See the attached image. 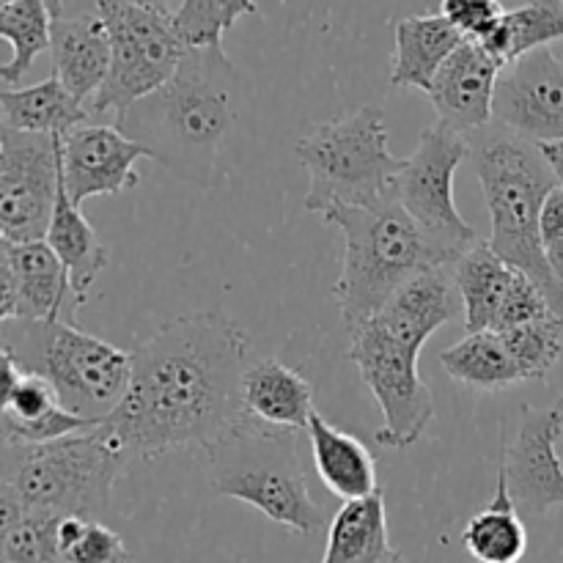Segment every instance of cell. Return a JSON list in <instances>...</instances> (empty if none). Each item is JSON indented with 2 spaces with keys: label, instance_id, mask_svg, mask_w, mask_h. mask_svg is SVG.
<instances>
[{
  "label": "cell",
  "instance_id": "obj_38",
  "mask_svg": "<svg viewBox=\"0 0 563 563\" xmlns=\"http://www.w3.org/2000/svg\"><path fill=\"white\" fill-rule=\"evenodd\" d=\"M223 5V14H225V25H234L242 14H258V5L256 0H220Z\"/></svg>",
  "mask_w": 563,
  "mask_h": 563
},
{
  "label": "cell",
  "instance_id": "obj_4",
  "mask_svg": "<svg viewBox=\"0 0 563 563\" xmlns=\"http://www.w3.org/2000/svg\"><path fill=\"white\" fill-rule=\"evenodd\" d=\"M0 511L104 520L126 456L99 427L49 443H3Z\"/></svg>",
  "mask_w": 563,
  "mask_h": 563
},
{
  "label": "cell",
  "instance_id": "obj_19",
  "mask_svg": "<svg viewBox=\"0 0 563 563\" xmlns=\"http://www.w3.org/2000/svg\"><path fill=\"white\" fill-rule=\"evenodd\" d=\"M3 405H0V443H49L82 432L97 423L64 407L47 379L25 374L3 352Z\"/></svg>",
  "mask_w": 563,
  "mask_h": 563
},
{
  "label": "cell",
  "instance_id": "obj_5",
  "mask_svg": "<svg viewBox=\"0 0 563 563\" xmlns=\"http://www.w3.org/2000/svg\"><path fill=\"white\" fill-rule=\"evenodd\" d=\"M322 218L344 234V264L333 295L346 333L377 317L412 275L434 267L421 229L396 192L372 207H335Z\"/></svg>",
  "mask_w": 563,
  "mask_h": 563
},
{
  "label": "cell",
  "instance_id": "obj_26",
  "mask_svg": "<svg viewBox=\"0 0 563 563\" xmlns=\"http://www.w3.org/2000/svg\"><path fill=\"white\" fill-rule=\"evenodd\" d=\"M0 113H3V126H11V130L58 137L93 119L91 108L77 102L55 75L36 86L16 88V91L5 88L0 93Z\"/></svg>",
  "mask_w": 563,
  "mask_h": 563
},
{
  "label": "cell",
  "instance_id": "obj_29",
  "mask_svg": "<svg viewBox=\"0 0 563 563\" xmlns=\"http://www.w3.org/2000/svg\"><path fill=\"white\" fill-rule=\"evenodd\" d=\"M440 363L451 379L476 390H506L526 383L498 330L467 333L440 355Z\"/></svg>",
  "mask_w": 563,
  "mask_h": 563
},
{
  "label": "cell",
  "instance_id": "obj_21",
  "mask_svg": "<svg viewBox=\"0 0 563 563\" xmlns=\"http://www.w3.org/2000/svg\"><path fill=\"white\" fill-rule=\"evenodd\" d=\"M49 53H53L55 77L64 82L66 91L77 102L91 108V102L108 80L110 60H113L108 27H104L99 11L53 20Z\"/></svg>",
  "mask_w": 563,
  "mask_h": 563
},
{
  "label": "cell",
  "instance_id": "obj_9",
  "mask_svg": "<svg viewBox=\"0 0 563 563\" xmlns=\"http://www.w3.org/2000/svg\"><path fill=\"white\" fill-rule=\"evenodd\" d=\"M467 157L471 137L438 121L423 132L416 152L405 157V168L394 181L396 198L421 229L434 267H454L482 242L454 201V174Z\"/></svg>",
  "mask_w": 563,
  "mask_h": 563
},
{
  "label": "cell",
  "instance_id": "obj_39",
  "mask_svg": "<svg viewBox=\"0 0 563 563\" xmlns=\"http://www.w3.org/2000/svg\"><path fill=\"white\" fill-rule=\"evenodd\" d=\"M542 154L548 159L550 170H553L555 181L563 187V141H553V143H542Z\"/></svg>",
  "mask_w": 563,
  "mask_h": 563
},
{
  "label": "cell",
  "instance_id": "obj_35",
  "mask_svg": "<svg viewBox=\"0 0 563 563\" xmlns=\"http://www.w3.org/2000/svg\"><path fill=\"white\" fill-rule=\"evenodd\" d=\"M174 27L187 49L223 47V31H229L220 0H181Z\"/></svg>",
  "mask_w": 563,
  "mask_h": 563
},
{
  "label": "cell",
  "instance_id": "obj_41",
  "mask_svg": "<svg viewBox=\"0 0 563 563\" xmlns=\"http://www.w3.org/2000/svg\"><path fill=\"white\" fill-rule=\"evenodd\" d=\"M132 3H141V5H157V9H165L168 0H132Z\"/></svg>",
  "mask_w": 563,
  "mask_h": 563
},
{
  "label": "cell",
  "instance_id": "obj_37",
  "mask_svg": "<svg viewBox=\"0 0 563 563\" xmlns=\"http://www.w3.org/2000/svg\"><path fill=\"white\" fill-rule=\"evenodd\" d=\"M563 236V187H553L542 207V240L544 245Z\"/></svg>",
  "mask_w": 563,
  "mask_h": 563
},
{
  "label": "cell",
  "instance_id": "obj_22",
  "mask_svg": "<svg viewBox=\"0 0 563 563\" xmlns=\"http://www.w3.org/2000/svg\"><path fill=\"white\" fill-rule=\"evenodd\" d=\"M242 399L247 416L267 427L308 429L313 412V388L300 372L280 363L278 357H264L251 363L242 379Z\"/></svg>",
  "mask_w": 563,
  "mask_h": 563
},
{
  "label": "cell",
  "instance_id": "obj_16",
  "mask_svg": "<svg viewBox=\"0 0 563 563\" xmlns=\"http://www.w3.org/2000/svg\"><path fill=\"white\" fill-rule=\"evenodd\" d=\"M86 300L88 297L71 286L69 273L47 245V240L25 242V245L0 240V317L3 322L9 319L75 322L77 308Z\"/></svg>",
  "mask_w": 563,
  "mask_h": 563
},
{
  "label": "cell",
  "instance_id": "obj_14",
  "mask_svg": "<svg viewBox=\"0 0 563 563\" xmlns=\"http://www.w3.org/2000/svg\"><path fill=\"white\" fill-rule=\"evenodd\" d=\"M493 124L537 143L563 141V58L539 47L500 69Z\"/></svg>",
  "mask_w": 563,
  "mask_h": 563
},
{
  "label": "cell",
  "instance_id": "obj_25",
  "mask_svg": "<svg viewBox=\"0 0 563 563\" xmlns=\"http://www.w3.org/2000/svg\"><path fill=\"white\" fill-rule=\"evenodd\" d=\"M308 438H311L313 467L335 498L346 504L377 493V462L361 440L335 429L317 410L308 421Z\"/></svg>",
  "mask_w": 563,
  "mask_h": 563
},
{
  "label": "cell",
  "instance_id": "obj_18",
  "mask_svg": "<svg viewBox=\"0 0 563 563\" xmlns=\"http://www.w3.org/2000/svg\"><path fill=\"white\" fill-rule=\"evenodd\" d=\"M504 66L487 53L478 42L465 38L443 64L429 88V102L438 113L440 124L476 135L493 124L495 88Z\"/></svg>",
  "mask_w": 563,
  "mask_h": 563
},
{
  "label": "cell",
  "instance_id": "obj_36",
  "mask_svg": "<svg viewBox=\"0 0 563 563\" xmlns=\"http://www.w3.org/2000/svg\"><path fill=\"white\" fill-rule=\"evenodd\" d=\"M440 14L456 27L465 38H478L487 36L495 25L500 22V16L506 14L500 0H443L440 5Z\"/></svg>",
  "mask_w": 563,
  "mask_h": 563
},
{
  "label": "cell",
  "instance_id": "obj_40",
  "mask_svg": "<svg viewBox=\"0 0 563 563\" xmlns=\"http://www.w3.org/2000/svg\"><path fill=\"white\" fill-rule=\"evenodd\" d=\"M44 5L49 9V14H53V20H58V16H64L60 11H64V0H44Z\"/></svg>",
  "mask_w": 563,
  "mask_h": 563
},
{
  "label": "cell",
  "instance_id": "obj_20",
  "mask_svg": "<svg viewBox=\"0 0 563 563\" xmlns=\"http://www.w3.org/2000/svg\"><path fill=\"white\" fill-rule=\"evenodd\" d=\"M460 317L465 319V302L456 289L454 273L451 267H432L399 286L372 319L399 344L421 352L440 328Z\"/></svg>",
  "mask_w": 563,
  "mask_h": 563
},
{
  "label": "cell",
  "instance_id": "obj_42",
  "mask_svg": "<svg viewBox=\"0 0 563 563\" xmlns=\"http://www.w3.org/2000/svg\"><path fill=\"white\" fill-rule=\"evenodd\" d=\"M5 3H14V0H0V5H5Z\"/></svg>",
  "mask_w": 563,
  "mask_h": 563
},
{
  "label": "cell",
  "instance_id": "obj_34",
  "mask_svg": "<svg viewBox=\"0 0 563 563\" xmlns=\"http://www.w3.org/2000/svg\"><path fill=\"white\" fill-rule=\"evenodd\" d=\"M60 563H130L124 539L102 520L64 517L58 526Z\"/></svg>",
  "mask_w": 563,
  "mask_h": 563
},
{
  "label": "cell",
  "instance_id": "obj_32",
  "mask_svg": "<svg viewBox=\"0 0 563 563\" xmlns=\"http://www.w3.org/2000/svg\"><path fill=\"white\" fill-rule=\"evenodd\" d=\"M64 517L0 511V561L60 563L58 526Z\"/></svg>",
  "mask_w": 563,
  "mask_h": 563
},
{
  "label": "cell",
  "instance_id": "obj_13",
  "mask_svg": "<svg viewBox=\"0 0 563 563\" xmlns=\"http://www.w3.org/2000/svg\"><path fill=\"white\" fill-rule=\"evenodd\" d=\"M465 302V330H511L537 319L555 317L537 280L515 264L504 262L489 242L473 245L451 267Z\"/></svg>",
  "mask_w": 563,
  "mask_h": 563
},
{
  "label": "cell",
  "instance_id": "obj_33",
  "mask_svg": "<svg viewBox=\"0 0 563 563\" xmlns=\"http://www.w3.org/2000/svg\"><path fill=\"white\" fill-rule=\"evenodd\" d=\"M511 357L520 366L526 383L544 379L563 355V317H544L520 328L500 330Z\"/></svg>",
  "mask_w": 563,
  "mask_h": 563
},
{
  "label": "cell",
  "instance_id": "obj_17",
  "mask_svg": "<svg viewBox=\"0 0 563 563\" xmlns=\"http://www.w3.org/2000/svg\"><path fill=\"white\" fill-rule=\"evenodd\" d=\"M146 157L141 143L130 141L119 126L82 124L60 137V181L66 196L82 207L97 196H119L137 185L135 163Z\"/></svg>",
  "mask_w": 563,
  "mask_h": 563
},
{
  "label": "cell",
  "instance_id": "obj_2",
  "mask_svg": "<svg viewBox=\"0 0 563 563\" xmlns=\"http://www.w3.org/2000/svg\"><path fill=\"white\" fill-rule=\"evenodd\" d=\"M245 77L223 47L187 49L165 86L115 113L148 159L190 185L212 187L247 110Z\"/></svg>",
  "mask_w": 563,
  "mask_h": 563
},
{
  "label": "cell",
  "instance_id": "obj_3",
  "mask_svg": "<svg viewBox=\"0 0 563 563\" xmlns=\"http://www.w3.org/2000/svg\"><path fill=\"white\" fill-rule=\"evenodd\" d=\"M471 163L493 218L489 245L504 262L531 275L563 317V280L553 273L542 240V207L559 187L542 148L498 124L471 135Z\"/></svg>",
  "mask_w": 563,
  "mask_h": 563
},
{
  "label": "cell",
  "instance_id": "obj_24",
  "mask_svg": "<svg viewBox=\"0 0 563 563\" xmlns=\"http://www.w3.org/2000/svg\"><path fill=\"white\" fill-rule=\"evenodd\" d=\"M322 563H407L401 550L390 544L383 489L363 500H346L335 511Z\"/></svg>",
  "mask_w": 563,
  "mask_h": 563
},
{
  "label": "cell",
  "instance_id": "obj_23",
  "mask_svg": "<svg viewBox=\"0 0 563 563\" xmlns=\"http://www.w3.org/2000/svg\"><path fill=\"white\" fill-rule=\"evenodd\" d=\"M394 38L396 53L390 86L418 88L427 93L445 60L465 42V36L443 14H418L399 20L394 27Z\"/></svg>",
  "mask_w": 563,
  "mask_h": 563
},
{
  "label": "cell",
  "instance_id": "obj_10",
  "mask_svg": "<svg viewBox=\"0 0 563 563\" xmlns=\"http://www.w3.org/2000/svg\"><path fill=\"white\" fill-rule=\"evenodd\" d=\"M99 16L110 36V75L91 102V113L124 110L174 77L187 47L174 27V11L132 0H99Z\"/></svg>",
  "mask_w": 563,
  "mask_h": 563
},
{
  "label": "cell",
  "instance_id": "obj_6",
  "mask_svg": "<svg viewBox=\"0 0 563 563\" xmlns=\"http://www.w3.org/2000/svg\"><path fill=\"white\" fill-rule=\"evenodd\" d=\"M209 484L223 498L242 500L297 537L324 531L328 515L311 498L297 454L295 429L267 427L247 418L240 429L209 445Z\"/></svg>",
  "mask_w": 563,
  "mask_h": 563
},
{
  "label": "cell",
  "instance_id": "obj_31",
  "mask_svg": "<svg viewBox=\"0 0 563 563\" xmlns=\"http://www.w3.org/2000/svg\"><path fill=\"white\" fill-rule=\"evenodd\" d=\"M0 36L11 44V58L0 66V80L3 86H14L53 44V14L44 0H14L0 5Z\"/></svg>",
  "mask_w": 563,
  "mask_h": 563
},
{
  "label": "cell",
  "instance_id": "obj_12",
  "mask_svg": "<svg viewBox=\"0 0 563 563\" xmlns=\"http://www.w3.org/2000/svg\"><path fill=\"white\" fill-rule=\"evenodd\" d=\"M60 190V137L0 124V234L5 242L47 240Z\"/></svg>",
  "mask_w": 563,
  "mask_h": 563
},
{
  "label": "cell",
  "instance_id": "obj_27",
  "mask_svg": "<svg viewBox=\"0 0 563 563\" xmlns=\"http://www.w3.org/2000/svg\"><path fill=\"white\" fill-rule=\"evenodd\" d=\"M47 245L53 247L55 256L60 258V264L69 273L71 286H75L80 295L88 297V289L93 286V280L99 278L104 267L110 264V251L99 234L93 231V225L88 223L86 214L80 212L75 201L66 196V187L60 181L58 201H55L53 223L47 231Z\"/></svg>",
  "mask_w": 563,
  "mask_h": 563
},
{
  "label": "cell",
  "instance_id": "obj_7",
  "mask_svg": "<svg viewBox=\"0 0 563 563\" xmlns=\"http://www.w3.org/2000/svg\"><path fill=\"white\" fill-rule=\"evenodd\" d=\"M3 352L25 374L47 379L66 410L91 423L113 416L130 390V352L82 333L75 322L9 319L3 322Z\"/></svg>",
  "mask_w": 563,
  "mask_h": 563
},
{
  "label": "cell",
  "instance_id": "obj_28",
  "mask_svg": "<svg viewBox=\"0 0 563 563\" xmlns=\"http://www.w3.org/2000/svg\"><path fill=\"white\" fill-rule=\"evenodd\" d=\"M462 544L478 563H520L528 553V531L520 509L511 500L504 473L498 471L495 495L467 520Z\"/></svg>",
  "mask_w": 563,
  "mask_h": 563
},
{
  "label": "cell",
  "instance_id": "obj_11",
  "mask_svg": "<svg viewBox=\"0 0 563 563\" xmlns=\"http://www.w3.org/2000/svg\"><path fill=\"white\" fill-rule=\"evenodd\" d=\"M350 361L383 410L377 445L410 449L434 421V396L418 372V355L385 333L374 319L350 330Z\"/></svg>",
  "mask_w": 563,
  "mask_h": 563
},
{
  "label": "cell",
  "instance_id": "obj_15",
  "mask_svg": "<svg viewBox=\"0 0 563 563\" xmlns=\"http://www.w3.org/2000/svg\"><path fill=\"white\" fill-rule=\"evenodd\" d=\"M563 434V396L553 407H522L520 429L504 449L500 473L511 500L528 515H548L563 506V462L559 440Z\"/></svg>",
  "mask_w": 563,
  "mask_h": 563
},
{
  "label": "cell",
  "instance_id": "obj_8",
  "mask_svg": "<svg viewBox=\"0 0 563 563\" xmlns=\"http://www.w3.org/2000/svg\"><path fill=\"white\" fill-rule=\"evenodd\" d=\"M308 174L306 209L324 214L335 207H372L394 192L405 159L388 148L385 110L363 104L355 113L322 121L295 146Z\"/></svg>",
  "mask_w": 563,
  "mask_h": 563
},
{
  "label": "cell",
  "instance_id": "obj_30",
  "mask_svg": "<svg viewBox=\"0 0 563 563\" xmlns=\"http://www.w3.org/2000/svg\"><path fill=\"white\" fill-rule=\"evenodd\" d=\"M559 38H563V0H528L520 9L506 11L498 25L478 38V44L500 66H509L511 60L539 47H550Z\"/></svg>",
  "mask_w": 563,
  "mask_h": 563
},
{
  "label": "cell",
  "instance_id": "obj_1",
  "mask_svg": "<svg viewBox=\"0 0 563 563\" xmlns=\"http://www.w3.org/2000/svg\"><path fill=\"white\" fill-rule=\"evenodd\" d=\"M245 330L220 311L176 317L132 352L124 401L99 432L126 460L203 449L247 421L242 379L247 372Z\"/></svg>",
  "mask_w": 563,
  "mask_h": 563
}]
</instances>
